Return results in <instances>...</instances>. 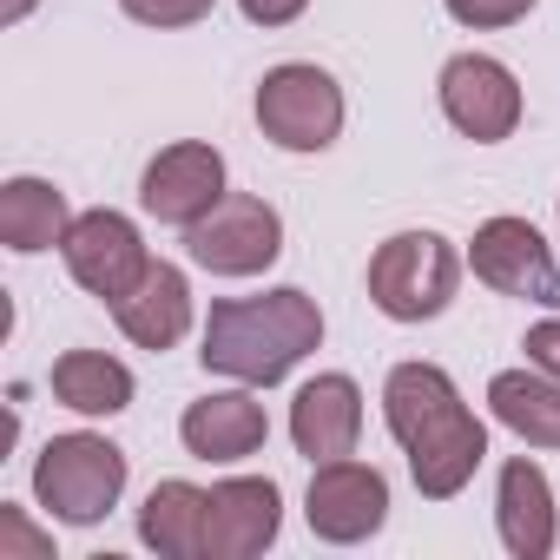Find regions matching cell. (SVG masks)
I'll return each instance as SVG.
<instances>
[{
  "instance_id": "cell-1",
  "label": "cell",
  "mask_w": 560,
  "mask_h": 560,
  "mask_svg": "<svg viewBox=\"0 0 560 560\" xmlns=\"http://www.w3.org/2000/svg\"><path fill=\"white\" fill-rule=\"evenodd\" d=\"M383 422L409 455V475L429 501H448L475 481L481 455H488V429L481 416L455 396L448 370L435 363H396L383 383Z\"/></svg>"
},
{
  "instance_id": "cell-2",
  "label": "cell",
  "mask_w": 560,
  "mask_h": 560,
  "mask_svg": "<svg viewBox=\"0 0 560 560\" xmlns=\"http://www.w3.org/2000/svg\"><path fill=\"white\" fill-rule=\"evenodd\" d=\"M317 343H324L317 298H304V291L284 284V291H264V298H224V304H211L198 363L211 376L270 389V383H284Z\"/></svg>"
},
{
  "instance_id": "cell-3",
  "label": "cell",
  "mask_w": 560,
  "mask_h": 560,
  "mask_svg": "<svg viewBox=\"0 0 560 560\" xmlns=\"http://www.w3.org/2000/svg\"><path fill=\"white\" fill-rule=\"evenodd\" d=\"M126 494V448L106 442V435H54L34 462V501L54 514V521H73V527H93L119 508Z\"/></svg>"
},
{
  "instance_id": "cell-4",
  "label": "cell",
  "mask_w": 560,
  "mask_h": 560,
  "mask_svg": "<svg viewBox=\"0 0 560 560\" xmlns=\"http://www.w3.org/2000/svg\"><path fill=\"white\" fill-rule=\"evenodd\" d=\"M462 284V257L442 231H396L370 257V304L396 324H429Z\"/></svg>"
},
{
  "instance_id": "cell-5",
  "label": "cell",
  "mask_w": 560,
  "mask_h": 560,
  "mask_svg": "<svg viewBox=\"0 0 560 560\" xmlns=\"http://www.w3.org/2000/svg\"><path fill=\"white\" fill-rule=\"evenodd\" d=\"M257 126H264L270 145H284V152H324L343 132V86L324 67H311V60L270 67L257 80Z\"/></svg>"
},
{
  "instance_id": "cell-6",
  "label": "cell",
  "mask_w": 560,
  "mask_h": 560,
  "mask_svg": "<svg viewBox=\"0 0 560 560\" xmlns=\"http://www.w3.org/2000/svg\"><path fill=\"white\" fill-rule=\"evenodd\" d=\"M185 250L211 277H257V270L277 264V250H284V218H277V205H264L250 191H224L185 231Z\"/></svg>"
},
{
  "instance_id": "cell-7",
  "label": "cell",
  "mask_w": 560,
  "mask_h": 560,
  "mask_svg": "<svg viewBox=\"0 0 560 560\" xmlns=\"http://www.w3.org/2000/svg\"><path fill=\"white\" fill-rule=\"evenodd\" d=\"M60 257H67V270H73V284H80L86 298H100V304H119L139 277H145V264H152L139 224H132L126 211H106V205L73 218Z\"/></svg>"
},
{
  "instance_id": "cell-8",
  "label": "cell",
  "mask_w": 560,
  "mask_h": 560,
  "mask_svg": "<svg viewBox=\"0 0 560 560\" xmlns=\"http://www.w3.org/2000/svg\"><path fill=\"white\" fill-rule=\"evenodd\" d=\"M468 264L488 291L521 298V304H553L560 311V257L527 218H488L468 244Z\"/></svg>"
},
{
  "instance_id": "cell-9",
  "label": "cell",
  "mask_w": 560,
  "mask_h": 560,
  "mask_svg": "<svg viewBox=\"0 0 560 560\" xmlns=\"http://www.w3.org/2000/svg\"><path fill=\"white\" fill-rule=\"evenodd\" d=\"M304 521H311V534L330 540V547H357V540H370V534L389 521V481H383V468L350 462V455L317 462L311 494H304Z\"/></svg>"
},
{
  "instance_id": "cell-10",
  "label": "cell",
  "mask_w": 560,
  "mask_h": 560,
  "mask_svg": "<svg viewBox=\"0 0 560 560\" xmlns=\"http://www.w3.org/2000/svg\"><path fill=\"white\" fill-rule=\"evenodd\" d=\"M442 113L462 139L475 145H501L514 126H521V86L501 60L488 54H455L442 67Z\"/></svg>"
},
{
  "instance_id": "cell-11",
  "label": "cell",
  "mask_w": 560,
  "mask_h": 560,
  "mask_svg": "<svg viewBox=\"0 0 560 560\" xmlns=\"http://www.w3.org/2000/svg\"><path fill=\"white\" fill-rule=\"evenodd\" d=\"M284 527V494L270 475H231L205 488V560H250Z\"/></svg>"
},
{
  "instance_id": "cell-12",
  "label": "cell",
  "mask_w": 560,
  "mask_h": 560,
  "mask_svg": "<svg viewBox=\"0 0 560 560\" xmlns=\"http://www.w3.org/2000/svg\"><path fill=\"white\" fill-rule=\"evenodd\" d=\"M218 198H224V152L205 145V139L165 145V152L145 165V178H139V205H145L159 224H178V231H191Z\"/></svg>"
},
{
  "instance_id": "cell-13",
  "label": "cell",
  "mask_w": 560,
  "mask_h": 560,
  "mask_svg": "<svg viewBox=\"0 0 560 560\" xmlns=\"http://www.w3.org/2000/svg\"><path fill=\"white\" fill-rule=\"evenodd\" d=\"M494 527H501V547L514 560H547L553 540H560V514H553V481L540 462L514 455L494 481Z\"/></svg>"
},
{
  "instance_id": "cell-14",
  "label": "cell",
  "mask_w": 560,
  "mask_h": 560,
  "mask_svg": "<svg viewBox=\"0 0 560 560\" xmlns=\"http://www.w3.org/2000/svg\"><path fill=\"white\" fill-rule=\"evenodd\" d=\"M264 435H270V422H264V402L250 396V383L211 389V396H198V402L178 416V442H185L198 462H244V455L264 448Z\"/></svg>"
},
{
  "instance_id": "cell-15",
  "label": "cell",
  "mask_w": 560,
  "mask_h": 560,
  "mask_svg": "<svg viewBox=\"0 0 560 560\" xmlns=\"http://www.w3.org/2000/svg\"><path fill=\"white\" fill-rule=\"evenodd\" d=\"M357 435H363V389L343 370L311 376L298 389V402H291V442H298V455L337 462V455L357 448Z\"/></svg>"
},
{
  "instance_id": "cell-16",
  "label": "cell",
  "mask_w": 560,
  "mask_h": 560,
  "mask_svg": "<svg viewBox=\"0 0 560 560\" xmlns=\"http://www.w3.org/2000/svg\"><path fill=\"white\" fill-rule=\"evenodd\" d=\"M113 317H119V330H126L139 350H172V343L191 330V284H185V270L165 264V257H152L145 277L113 304Z\"/></svg>"
},
{
  "instance_id": "cell-17",
  "label": "cell",
  "mask_w": 560,
  "mask_h": 560,
  "mask_svg": "<svg viewBox=\"0 0 560 560\" xmlns=\"http://www.w3.org/2000/svg\"><path fill=\"white\" fill-rule=\"evenodd\" d=\"M73 231V211H67V191L47 185V178H8L0 185V244L34 257V250H54L67 244Z\"/></svg>"
},
{
  "instance_id": "cell-18",
  "label": "cell",
  "mask_w": 560,
  "mask_h": 560,
  "mask_svg": "<svg viewBox=\"0 0 560 560\" xmlns=\"http://www.w3.org/2000/svg\"><path fill=\"white\" fill-rule=\"evenodd\" d=\"M488 409H494V422L514 429L521 442L560 448V383L540 376L534 363H527V370H501V376L488 383Z\"/></svg>"
},
{
  "instance_id": "cell-19",
  "label": "cell",
  "mask_w": 560,
  "mask_h": 560,
  "mask_svg": "<svg viewBox=\"0 0 560 560\" xmlns=\"http://www.w3.org/2000/svg\"><path fill=\"white\" fill-rule=\"evenodd\" d=\"M139 540L165 560H205V488L159 481L139 508Z\"/></svg>"
},
{
  "instance_id": "cell-20",
  "label": "cell",
  "mask_w": 560,
  "mask_h": 560,
  "mask_svg": "<svg viewBox=\"0 0 560 560\" xmlns=\"http://www.w3.org/2000/svg\"><path fill=\"white\" fill-rule=\"evenodd\" d=\"M47 383H54V396L73 416H119V409H132V370L119 357H106V350H67Z\"/></svg>"
},
{
  "instance_id": "cell-21",
  "label": "cell",
  "mask_w": 560,
  "mask_h": 560,
  "mask_svg": "<svg viewBox=\"0 0 560 560\" xmlns=\"http://www.w3.org/2000/svg\"><path fill=\"white\" fill-rule=\"evenodd\" d=\"M119 8H126L139 27H198L218 0H119Z\"/></svg>"
},
{
  "instance_id": "cell-22",
  "label": "cell",
  "mask_w": 560,
  "mask_h": 560,
  "mask_svg": "<svg viewBox=\"0 0 560 560\" xmlns=\"http://www.w3.org/2000/svg\"><path fill=\"white\" fill-rule=\"evenodd\" d=\"M462 27H514L534 14V0H442Z\"/></svg>"
},
{
  "instance_id": "cell-23",
  "label": "cell",
  "mask_w": 560,
  "mask_h": 560,
  "mask_svg": "<svg viewBox=\"0 0 560 560\" xmlns=\"http://www.w3.org/2000/svg\"><path fill=\"white\" fill-rule=\"evenodd\" d=\"M521 350H527V363H534L540 376H553V383H560V317L534 324V330L521 337Z\"/></svg>"
},
{
  "instance_id": "cell-24",
  "label": "cell",
  "mask_w": 560,
  "mask_h": 560,
  "mask_svg": "<svg viewBox=\"0 0 560 560\" xmlns=\"http://www.w3.org/2000/svg\"><path fill=\"white\" fill-rule=\"evenodd\" d=\"M237 8H244L250 27H291V21L311 8V0H237Z\"/></svg>"
},
{
  "instance_id": "cell-25",
  "label": "cell",
  "mask_w": 560,
  "mask_h": 560,
  "mask_svg": "<svg viewBox=\"0 0 560 560\" xmlns=\"http://www.w3.org/2000/svg\"><path fill=\"white\" fill-rule=\"evenodd\" d=\"M8 553H47V540L21 521V508H8V514H0V560H8Z\"/></svg>"
},
{
  "instance_id": "cell-26",
  "label": "cell",
  "mask_w": 560,
  "mask_h": 560,
  "mask_svg": "<svg viewBox=\"0 0 560 560\" xmlns=\"http://www.w3.org/2000/svg\"><path fill=\"white\" fill-rule=\"evenodd\" d=\"M34 8H40V0H0V27H21Z\"/></svg>"
}]
</instances>
